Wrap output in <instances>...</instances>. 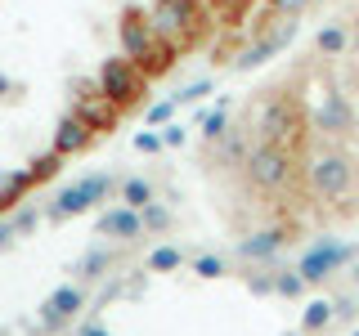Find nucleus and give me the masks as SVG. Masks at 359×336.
Segmentation results:
<instances>
[{
  "label": "nucleus",
  "mask_w": 359,
  "mask_h": 336,
  "mask_svg": "<svg viewBox=\"0 0 359 336\" xmlns=\"http://www.w3.org/2000/svg\"><path fill=\"white\" fill-rule=\"evenodd\" d=\"M306 108H301L297 94H287V90H269L261 104L252 108V130L256 139L265 144H278V148L287 153H301L306 148Z\"/></svg>",
  "instance_id": "f257e3e1"
},
{
  "label": "nucleus",
  "mask_w": 359,
  "mask_h": 336,
  "mask_svg": "<svg viewBox=\"0 0 359 336\" xmlns=\"http://www.w3.org/2000/svg\"><path fill=\"white\" fill-rule=\"evenodd\" d=\"M243 171H247V179H252L261 193H278V188H287L292 175H297V153L256 139L252 148H247V157H243Z\"/></svg>",
  "instance_id": "f03ea898"
},
{
  "label": "nucleus",
  "mask_w": 359,
  "mask_h": 336,
  "mask_svg": "<svg viewBox=\"0 0 359 336\" xmlns=\"http://www.w3.org/2000/svg\"><path fill=\"white\" fill-rule=\"evenodd\" d=\"M355 184H359V166L346 153L328 148L310 162V193L319 202H346L355 193Z\"/></svg>",
  "instance_id": "7ed1b4c3"
},
{
  "label": "nucleus",
  "mask_w": 359,
  "mask_h": 336,
  "mask_svg": "<svg viewBox=\"0 0 359 336\" xmlns=\"http://www.w3.org/2000/svg\"><path fill=\"white\" fill-rule=\"evenodd\" d=\"M310 126L319 130V134H328V139H332V134H337V139H346V134H355V126H359V112H355V104L346 94H337V90H332V94L319 104V112L310 117Z\"/></svg>",
  "instance_id": "20e7f679"
},
{
  "label": "nucleus",
  "mask_w": 359,
  "mask_h": 336,
  "mask_svg": "<svg viewBox=\"0 0 359 336\" xmlns=\"http://www.w3.org/2000/svg\"><path fill=\"white\" fill-rule=\"evenodd\" d=\"M351 255H355V246H319V251L301 265V274H306V278H328L332 269H341Z\"/></svg>",
  "instance_id": "39448f33"
},
{
  "label": "nucleus",
  "mask_w": 359,
  "mask_h": 336,
  "mask_svg": "<svg viewBox=\"0 0 359 336\" xmlns=\"http://www.w3.org/2000/svg\"><path fill=\"white\" fill-rule=\"evenodd\" d=\"M346 45H351V31H346L341 22L319 31V54H332V59H337V54H346Z\"/></svg>",
  "instance_id": "423d86ee"
},
{
  "label": "nucleus",
  "mask_w": 359,
  "mask_h": 336,
  "mask_svg": "<svg viewBox=\"0 0 359 336\" xmlns=\"http://www.w3.org/2000/svg\"><path fill=\"white\" fill-rule=\"evenodd\" d=\"M328 318H332V305H328V300H319V305H310V314H306V328L319 332V328H328Z\"/></svg>",
  "instance_id": "0eeeda50"
},
{
  "label": "nucleus",
  "mask_w": 359,
  "mask_h": 336,
  "mask_svg": "<svg viewBox=\"0 0 359 336\" xmlns=\"http://www.w3.org/2000/svg\"><path fill=\"white\" fill-rule=\"evenodd\" d=\"M301 283H306V278H283V283H278V287H283L287 296H297V291H301Z\"/></svg>",
  "instance_id": "6e6552de"
}]
</instances>
